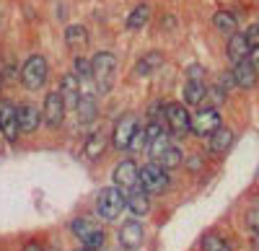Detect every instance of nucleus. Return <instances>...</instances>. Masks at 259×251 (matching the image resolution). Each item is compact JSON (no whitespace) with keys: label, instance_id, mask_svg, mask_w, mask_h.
Returning <instances> with one entry per match:
<instances>
[{"label":"nucleus","instance_id":"1","mask_svg":"<svg viewBox=\"0 0 259 251\" xmlns=\"http://www.w3.org/2000/svg\"><path fill=\"white\" fill-rule=\"evenodd\" d=\"M91 80L99 93H109L117 80V57L112 52H96L91 57Z\"/></svg>","mask_w":259,"mask_h":251},{"label":"nucleus","instance_id":"2","mask_svg":"<svg viewBox=\"0 0 259 251\" xmlns=\"http://www.w3.org/2000/svg\"><path fill=\"white\" fill-rule=\"evenodd\" d=\"M127 207V194L119 189V186H104V189H99L96 194V215L104 220V223H114L119 220L122 210Z\"/></svg>","mask_w":259,"mask_h":251},{"label":"nucleus","instance_id":"3","mask_svg":"<svg viewBox=\"0 0 259 251\" xmlns=\"http://www.w3.org/2000/svg\"><path fill=\"white\" fill-rule=\"evenodd\" d=\"M70 233L89 251H101L104 243H106V231L91 218H73L70 220Z\"/></svg>","mask_w":259,"mask_h":251},{"label":"nucleus","instance_id":"4","mask_svg":"<svg viewBox=\"0 0 259 251\" xmlns=\"http://www.w3.org/2000/svg\"><path fill=\"white\" fill-rule=\"evenodd\" d=\"M50 78V62L45 55H29L26 62L21 65V83L26 91H39L45 88V83Z\"/></svg>","mask_w":259,"mask_h":251},{"label":"nucleus","instance_id":"5","mask_svg":"<svg viewBox=\"0 0 259 251\" xmlns=\"http://www.w3.org/2000/svg\"><path fill=\"white\" fill-rule=\"evenodd\" d=\"M140 186L150 194V197H161V194H166L168 192V186H171V176H168V171L163 169L161 163H156V161H148L145 166H140Z\"/></svg>","mask_w":259,"mask_h":251},{"label":"nucleus","instance_id":"6","mask_svg":"<svg viewBox=\"0 0 259 251\" xmlns=\"http://www.w3.org/2000/svg\"><path fill=\"white\" fill-rule=\"evenodd\" d=\"M163 124L171 137H184L192 132V114L187 109V104L182 101H168L163 109Z\"/></svg>","mask_w":259,"mask_h":251},{"label":"nucleus","instance_id":"7","mask_svg":"<svg viewBox=\"0 0 259 251\" xmlns=\"http://www.w3.org/2000/svg\"><path fill=\"white\" fill-rule=\"evenodd\" d=\"M218 127H223V119L218 107H200L192 114V135L197 137H210Z\"/></svg>","mask_w":259,"mask_h":251},{"label":"nucleus","instance_id":"8","mask_svg":"<svg viewBox=\"0 0 259 251\" xmlns=\"http://www.w3.org/2000/svg\"><path fill=\"white\" fill-rule=\"evenodd\" d=\"M112 181L114 186H119V189L127 194V192H133L140 186V169H138V163L135 161H119L114 166V171H112Z\"/></svg>","mask_w":259,"mask_h":251},{"label":"nucleus","instance_id":"9","mask_svg":"<svg viewBox=\"0 0 259 251\" xmlns=\"http://www.w3.org/2000/svg\"><path fill=\"white\" fill-rule=\"evenodd\" d=\"M0 132L8 142H16L21 137V127H18V104H13L11 98H0Z\"/></svg>","mask_w":259,"mask_h":251},{"label":"nucleus","instance_id":"10","mask_svg":"<svg viewBox=\"0 0 259 251\" xmlns=\"http://www.w3.org/2000/svg\"><path fill=\"white\" fill-rule=\"evenodd\" d=\"M138 117L135 114H122L114 122V130H112V145L117 150H130V142H133L135 132H138Z\"/></svg>","mask_w":259,"mask_h":251},{"label":"nucleus","instance_id":"11","mask_svg":"<svg viewBox=\"0 0 259 251\" xmlns=\"http://www.w3.org/2000/svg\"><path fill=\"white\" fill-rule=\"evenodd\" d=\"M65 112H68V107H65V98L60 96V91H50L45 96V104H41V117H45V124L50 130L62 127Z\"/></svg>","mask_w":259,"mask_h":251},{"label":"nucleus","instance_id":"12","mask_svg":"<svg viewBox=\"0 0 259 251\" xmlns=\"http://www.w3.org/2000/svg\"><path fill=\"white\" fill-rule=\"evenodd\" d=\"M117 241H119V246H122L124 251H138V248L143 246V241H145V228H143V223H140L138 218L124 220V223L119 225Z\"/></svg>","mask_w":259,"mask_h":251},{"label":"nucleus","instance_id":"13","mask_svg":"<svg viewBox=\"0 0 259 251\" xmlns=\"http://www.w3.org/2000/svg\"><path fill=\"white\" fill-rule=\"evenodd\" d=\"M41 122H45V117H41V107H36V104L31 101H24L18 104V127H21V135H34Z\"/></svg>","mask_w":259,"mask_h":251},{"label":"nucleus","instance_id":"14","mask_svg":"<svg viewBox=\"0 0 259 251\" xmlns=\"http://www.w3.org/2000/svg\"><path fill=\"white\" fill-rule=\"evenodd\" d=\"M231 75H233V80H236V86L239 88H244V91H251L254 86H256V75H259V70L251 65V60L246 57V60H241V62H236L233 65V70H231Z\"/></svg>","mask_w":259,"mask_h":251},{"label":"nucleus","instance_id":"15","mask_svg":"<svg viewBox=\"0 0 259 251\" xmlns=\"http://www.w3.org/2000/svg\"><path fill=\"white\" fill-rule=\"evenodd\" d=\"M75 119L78 124H94L99 119V101H96V93H80L78 98V107H75Z\"/></svg>","mask_w":259,"mask_h":251},{"label":"nucleus","instance_id":"16","mask_svg":"<svg viewBox=\"0 0 259 251\" xmlns=\"http://www.w3.org/2000/svg\"><path fill=\"white\" fill-rule=\"evenodd\" d=\"M226 52H228V60L233 62H241V60H246L249 55H251V41H249V36H246V31H236V34H231L228 36V47H226Z\"/></svg>","mask_w":259,"mask_h":251},{"label":"nucleus","instance_id":"17","mask_svg":"<svg viewBox=\"0 0 259 251\" xmlns=\"http://www.w3.org/2000/svg\"><path fill=\"white\" fill-rule=\"evenodd\" d=\"M60 96L65 98V107L68 109H75L78 107V98H80V80L75 73H65L60 78Z\"/></svg>","mask_w":259,"mask_h":251},{"label":"nucleus","instance_id":"18","mask_svg":"<svg viewBox=\"0 0 259 251\" xmlns=\"http://www.w3.org/2000/svg\"><path fill=\"white\" fill-rule=\"evenodd\" d=\"M233 142H236L233 130H231V127H218V130L207 137V148H210L212 156H223V153H228V150L233 148Z\"/></svg>","mask_w":259,"mask_h":251},{"label":"nucleus","instance_id":"19","mask_svg":"<svg viewBox=\"0 0 259 251\" xmlns=\"http://www.w3.org/2000/svg\"><path fill=\"white\" fill-rule=\"evenodd\" d=\"M163 65V52L153 49V52H145L138 62H135V78H148V75H153L156 70H161Z\"/></svg>","mask_w":259,"mask_h":251},{"label":"nucleus","instance_id":"20","mask_svg":"<svg viewBox=\"0 0 259 251\" xmlns=\"http://www.w3.org/2000/svg\"><path fill=\"white\" fill-rule=\"evenodd\" d=\"M85 44H89V29H85L83 24H70L68 29H65V47H68L70 52H80L85 49Z\"/></svg>","mask_w":259,"mask_h":251},{"label":"nucleus","instance_id":"21","mask_svg":"<svg viewBox=\"0 0 259 251\" xmlns=\"http://www.w3.org/2000/svg\"><path fill=\"white\" fill-rule=\"evenodd\" d=\"M127 210L133 213L135 218H143L150 213V194L143 189V186H138V189L127 192Z\"/></svg>","mask_w":259,"mask_h":251},{"label":"nucleus","instance_id":"22","mask_svg":"<svg viewBox=\"0 0 259 251\" xmlns=\"http://www.w3.org/2000/svg\"><path fill=\"white\" fill-rule=\"evenodd\" d=\"M184 101H187V107H205V101H207V86H205V80H187V86H184Z\"/></svg>","mask_w":259,"mask_h":251},{"label":"nucleus","instance_id":"23","mask_svg":"<svg viewBox=\"0 0 259 251\" xmlns=\"http://www.w3.org/2000/svg\"><path fill=\"white\" fill-rule=\"evenodd\" d=\"M106 150V135L104 132H91L83 142V156L85 161H99Z\"/></svg>","mask_w":259,"mask_h":251},{"label":"nucleus","instance_id":"24","mask_svg":"<svg viewBox=\"0 0 259 251\" xmlns=\"http://www.w3.org/2000/svg\"><path fill=\"white\" fill-rule=\"evenodd\" d=\"M212 26L215 29H218L221 34H236V31H239V18H236L231 11H218V13H215L212 16Z\"/></svg>","mask_w":259,"mask_h":251},{"label":"nucleus","instance_id":"25","mask_svg":"<svg viewBox=\"0 0 259 251\" xmlns=\"http://www.w3.org/2000/svg\"><path fill=\"white\" fill-rule=\"evenodd\" d=\"M156 163H161L166 171H174V169H179V166L184 163V150H182V148H177V145L171 142L168 148L161 153V158H158Z\"/></svg>","mask_w":259,"mask_h":251},{"label":"nucleus","instance_id":"26","mask_svg":"<svg viewBox=\"0 0 259 251\" xmlns=\"http://www.w3.org/2000/svg\"><path fill=\"white\" fill-rule=\"evenodd\" d=\"M148 21H150V6L148 3H140V6L133 8V13L127 16V29L130 31H140Z\"/></svg>","mask_w":259,"mask_h":251},{"label":"nucleus","instance_id":"27","mask_svg":"<svg viewBox=\"0 0 259 251\" xmlns=\"http://www.w3.org/2000/svg\"><path fill=\"white\" fill-rule=\"evenodd\" d=\"M202 251H231V243L221 236V233H205L200 241Z\"/></svg>","mask_w":259,"mask_h":251},{"label":"nucleus","instance_id":"28","mask_svg":"<svg viewBox=\"0 0 259 251\" xmlns=\"http://www.w3.org/2000/svg\"><path fill=\"white\" fill-rule=\"evenodd\" d=\"M171 145V140H168V132H163V135H158L153 142H148V156H150V161H158L161 158V153Z\"/></svg>","mask_w":259,"mask_h":251},{"label":"nucleus","instance_id":"29","mask_svg":"<svg viewBox=\"0 0 259 251\" xmlns=\"http://www.w3.org/2000/svg\"><path fill=\"white\" fill-rule=\"evenodd\" d=\"M73 73L78 75V80L83 83V80H91V60L89 57H75L73 60Z\"/></svg>","mask_w":259,"mask_h":251},{"label":"nucleus","instance_id":"30","mask_svg":"<svg viewBox=\"0 0 259 251\" xmlns=\"http://www.w3.org/2000/svg\"><path fill=\"white\" fill-rule=\"evenodd\" d=\"M130 150L138 153V150H148V137H145V127H138L133 142H130Z\"/></svg>","mask_w":259,"mask_h":251},{"label":"nucleus","instance_id":"31","mask_svg":"<svg viewBox=\"0 0 259 251\" xmlns=\"http://www.w3.org/2000/svg\"><path fill=\"white\" fill-rule=\"evenodd\" d=\"M228 98V93H226V88L221 86H212V88H207V101H212V107H218V104H223Z\"/></svg>","mask_w":259,"mask_h":251},{"label":"nucleus","instance_id":"32","mask_svg":"<svg viewBox=\"0 0 259 251\" xmlns=\"http://www.w3.org/2000/svg\"><path fill=\"white\" fill-rule=\"evenodd\" d=\"M187 78L189 80H205V68L202 65H189L187 68Z\"/></svg>","mask_w":259,"mask_h":251},{"label":"nucleus","instance_id":"33","mask_svg":"<svg viewBox=\"0 0 259 251\" xmlns=\"http://www.w3.org/2000/svg\"><path fill=\"white\" fill-rule=\"evenodd\" d=\"M246 36H249V41H251V47H259V24H251V26L246 29Z\"/></svg>","mask_w":259,"mask_h":251},{"label":"nucleus","instance_id":"34","mask_svg":"<svg viewBox=\"0 0 259 251\" xmlns=\"http://www.w3.org/2000/svg\"><path fill=\"white\" fill-rule=\"evenodd\" d=\"M246 223H249V228L254 231V236H259V213H249Z\"/></svg>","mask_w":259,"mask_h":251},{"label":"nucleus","instance_id":"35","mask_svg":"<svg viewBox=\"0 0 259 251\" xmlns=\"http://www.w3.org/2000/svg\"><path fill=\"white\" fill-rule=\"evenodd\" d=\"M21 251H47V248L41 246L39 241H26L24 246H21Z\"/></svg>","mask_w":259,"mask_h":251},{"label":"nucleus","instance_id":"36","mask_svg":"<svg viewBox=\"0 0 259 251\" xmlns=\"http://www.w3.org/2000/svg\"><path fill=\"white\" fill-rule=\"evenodd\" d=\"M249 60H251V65L259 70V47H251V55H249Z\"/></svg>","mask_w":259,"mask_h":251},{"label":"nucleus","instance_id":"37","mask_svg":"<svg viewBox=\"0 0 259 251\" xmlns=\"http://www.w3.org/2000/svg\"><path fill=\"white\" fill-rule=\"evenodd\" d=\"M0 91H3V75H0Z\"/></svg>","mask_w":259,"mask_h":251}]
</instances>
